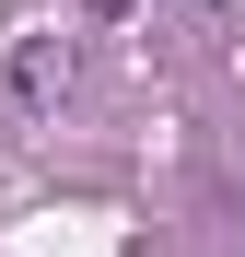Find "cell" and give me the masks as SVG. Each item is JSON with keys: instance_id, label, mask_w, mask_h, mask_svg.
Returning <instances> with one entry per match:
<instances>
[{"instance_id": "1", "label": "cell", "mask_w": 245, "mask_h": 257, "mask_svg": "<svg viewBox=\"0 0 245 257\" xmlns=\"http://www.w3.org/2000/svg\"><path fill=\"white\" fill-rule=\"evenodd\" d=\"M70 82H82V59H70V35H24V47H12V94H24L35 117H47V105L70 94Z\"/></svg>"}, {"instance_id": "2", "label": "cell", "mask_w": 245, "mask_h": 257, "mask_svg": "<svg viewBox=\"0 0 245 257\" xmlns=\"http://www.w3.org/2000/svg\"><path fill=\"white\" fill-rule=\"evenodd\" d=\"M94 12H140V0H94Z\"/></svg>"}]
</instances>
